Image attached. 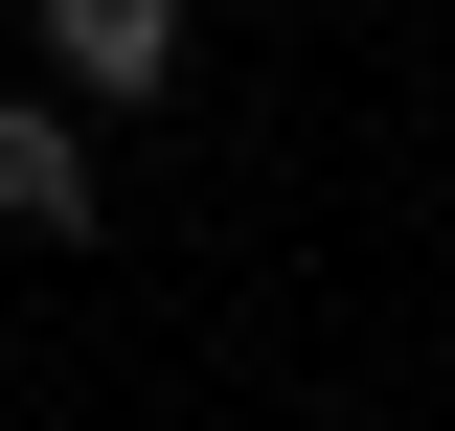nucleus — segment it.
<instances>
[{"label": "nucleus", "instance_id": "f257e3e1", "mask_svg": "<svg viewBox=\"0 0 455 431\" xmlns=\"http://www.w3.org/2000/svg\"><path fill=\"white\" fill-rule=\"evenodd\" d=\"M0 227H46V250L92 227V137H68L46 91H0Z\"/></svg>", "mask_w": 455, "mask_h": 431}, {"label": "nucleus", "instance_id": "f03ea898", "mask_svg": "<svg viewBox=\"0 0 455 431\" xmlns=\"http://www.w3.org/2000/svg\"><path fill=\"white\" fill-rule=\"evenodd\" d=\"M46 68H68V91H160L182 23H160V0H46Z\"/></svg>", "mask_w": 455, "mask_h": 431}]
</instances>
